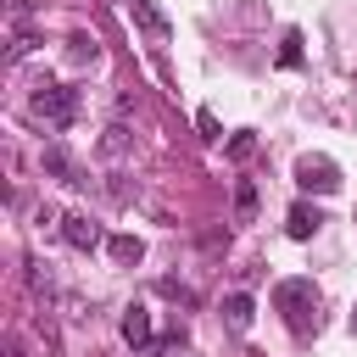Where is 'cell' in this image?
<instances>
[{
	"label": "cell",
	"instance_id": "30bf717a",
	"mask_svg": "<svg viewBox=\"0 0 357 357\" xmlns=\"http://www.w3.org/2000/svg\"><path fill=\"white\" fill-rule=\"evenodd\" d=\"M251 318H257V307H251V296H245V290L223 296V324H229V329H251Z\"/></svg>",
	"mask_w": 357,
	"mask_h": 357
},
{
	"label": "cell",
	"instance_id": "5bb4252c",
	"mask_svg": "<svg viewBox=\"0 0 357 357\" xmlns=\"http://www.w3.org/2000/svg\"><path fill=\"white\" fill-rule=\"evenodd\" d=\"M67 45H73V56H78V61H95V56H100V45H95V33H73Z\"/></svg>",
	"mask_w": 357,
	"mask_h": 357
},
{
	"label": "cell",
	"instance_id": "5b68a950",
	"mask_svg": "<svg viewBox=\"0 0 357 357\" xmlns=\"http://www.w3.org/2000/svg\"><path fill=\"white\" fill-rule=\"evenodd\" d=\"M61 234H67V245H73V251H95V245L106 240V234H100V223H95L89 212H67V218H61Z\"/></svg>",
	"mask_w": 357,
	"mask_h": 357
},
{
	"label": "cell",
	"instance_id": "ac0fdd59",
	"mask_svg": "<svg viewBox=\"0 0 357 357\" xmlns=\"http://www.w3.org/2000/svg\"><path fill=\"white\" fill-rule=\"evenodd\" d=\"M351 329H357V312H351Z\"/></svg>",
	"mask_w": 357,
	"mask_h": 357
},
{
	"label": "cell",
	"instance_id": "9a60e30c",
	"mask_svg": "<svg viewBox=\"0 0 357 357\" xmlns=\"http://www.w3.org/2000/svg\"><path fill=\"white\" fill-rule=\"evenodd\" d=\"M251 151H257V134H251V128H245V134H234V139H229V156H234V162H245V156H251Z\"/></svg>",
	"mask_w": 357,
	"mask_h": 357
},
{
	"label": "cell",
	"instance_id": "277c9868",
	"mask_svg": "<svg viewBox=\"0 0 357 357\" xmlns=\"http://www.w3.org/2000/svg\"><path fill=\"white\" fill-rule=\"evenodd\" d=\"M33 45H39V28H33L28 6L17 0V6H11V39H6V61H22V56H28Z\"/></svg>",
	"mask_w": 357,
	"mask_h": 357
},
{
	"label": "cell",
	"instance_id": "ba28073f",
	"mask_svg": "<svg viewBox=\"0 0 357 357\" xmlns=\"http://www.w3.org/2000/svg\"><path fill=\"white\" fill-rule=\"evenodd\" d=\"M39 167H45V173H56L61 184H89V178H84V167H78V162H73V156H67L61 145H45V156H39Z\"/></svg>",
	"mask_w": 357,
	"mask_h": 357
},
{
	"label": "cell",
	"instance_id": "8992f818",
	"mask_svg": "<svg viewBox=\"0 0 357 357\" xmlns=\"http://www.w3.org/2000/svg\"><path fill=\"white\" fill-rule=\"evenodd\" d=\"M128 17H134V22H139V28H145V33L156 39V45H162V39L173 33V22H167V11H162L156 0H128Z\"/></svg>",
	"mask_w": 357,
	"mask_h": 357
},
{
	"label": "cell",
	"instance_id": "e0dca14e",
	"mask_svg": "<svg viewBox=\"0 0 357 357\" xmlns=\"http://www.w3.org/2000/svg\"><path fill=\"white\" fill-rule=\"evenodd\" d=\"M123 134H128V128H106V139H100V151H106V156H123V145H128Z\"/></svg>",
	"mask_w": 357,
	"mask_h": 357
},
{
	"label": "cell",
	"instance_id": "4fadbf2b",
	"mask_svg": "<svg viewBox=\"0 0 357 357\" xmlns=\"http://www.w3.org/2000/svg\"><path fill=\"white\" fill-rule=\"evenodd\" d=\"M279 67H301V33H296V28H290L284 45H279Z\"/></svg>",
	"mask_w": 357,
	"mask_h": 357
},
{
	"label": "cell",
	"instance_id": "3957f363",
	"mask_svg": "<svg viewBox=\"0 0 357 357\" xmlns=\"http://www.w3.org/2000/svg\"><path fill=\"white\" fill-rule=\"evenodd\" d=\"M296 184H301V190H318V195H335V190H340V167H335L329 156H301V162H296Z\"/></svg>",
	"mask_w": 357,
	"mask_h": 357
},
{
	"label": "cell",
	"instance_id": "52a82bcc",
	"mask_svg": "<svg viewBox=\"0 0 357 357\" xmlns=\"http://www.w3.org/2000/svg\"><path fill=\"white\" fill-rule=\"evenodd\" d=\"M318 229H324V212H318V206H307V201H296V206L284 212V234H290V240H312Z\"/></svg>",
	"mask_w": 357,
	"mask_h": 357
},
{
	"label": "cell",
	"instance_id": "2e32d148",
	"mask_svg": "<svg viewBox=\"0 0 357 357\" xmlns=\"http://www.w3.org/2000/svg\"><path fill=\"white\" fill-rule=\"evenodd\" d=\"M195 128H201V134H206V139H223V128H218V117H212V112H206V106H201V112H195Z\"/></svg>",
	"mask_w": 357,
	"mask_h": 357
},
{
	"label": "cell",
	"instance_id": "9c48e42d",
	"mask_svg": "<svg viewBox=\"0 0 357 357\" xmlns=\"http://www.w3.org/2000/svg\"><path fill=\"white\" fill-rule=\"evenodd\" d=\"M123 340L128 346H151V312L134 301V307H123Z\"/></svg>",
	"mask_w": 357,
	"mask_h": 357
},
{
	"label": "cell",
	"instance_id": "8fae6325",
	"mask_svg": "<svg viewBox=\"0 0 357 357\" xmlns=\"http://www.w3.org/2000/svg\"><path fill=\"white\" fill-rule=\"evenodd\" d=\"M251 212H257V184H251V178H240V184H234V218H240V223H251Z\"/></svg>",
	"mask_w": 357,
	"mask_h": 357
},
{
	"label": "cell",
	"instance_id": "7a4b0ae2",
	"mask_svg": "<svg viewBox=\"0 0 357 357\" xmlns=\"http://www.w3.org/2000/svg\"><path fill=\"white\" fill-rule=\"evenodd\" d=\"M28 112L45 117L50 128H67V123L78 117V89H73V84H39L33 100H28Z\"/></svg>",
	"mask_w": 357,
	"mask_h": 357
},
{
	"label": "cell",
	"instance_id": "7c38bea8",
	"mask_svg": "<svg viewBox=\"0 0 357 357\" xmlns=\"http://www.w3.org/2000/svg\"><path fill=\"white\" fill-rule=\"evenodd\" d=\"M112 257H117V262H139V257H145V245H139L134 234H117V240H112Z\"/></svg>",
	"mask_w": 357,
	"mask_h": 357
},
{
	"label": "cell",
	"instance_id": "6da1fadb",
	"mask_svg": "<svg viewBox=\"0 0 357 357\" xmlns=\"http://www.w3.org/2000/svg\"><path fill=\"white\" fill-rule=\"evenodd\" d=\"M273 307L284 312V324H290L296 335H307V312L318 307V284H312V279H279V284H273Z\"/></svg>",
	"mask_w": 357,
	"mask_h": 357
}]
</instances>
